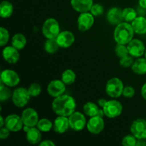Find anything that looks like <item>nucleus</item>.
Here are the masks:
<instances>
[{
    "mask_svg": "<svg viewBox=\"0 0 146 146\" xmlns=\"http://www.w3.org/2000/svg\"><path fill=\"white\" fill-rule=\"evenodd\" d=\"M90 11L94 17H99L104 13V7L101 4H94Z\"/></svg>",
    "mask_w": 146,
    "mask_h": 146,
    "instance_id": "e433bc0d",
    "label": "nucleus"
},
{
    "mask_svg": "<svg viewBox=\"0 0 146 146\" xmlns=\"http://www.w3.org/2000/svg\"><path fill=\"white\" fill-rule=\"evenodd\" d=\"M14 11V7L10 1L4 0L0 4V17L7 19L11 17Z\"/></svg>",
    "mask_w": 146,
    "mask_h": 146,
    "instance_id": "b1692460",
    "label": "nucleus"
},
{
    "mask_svg": "<svg viewBox=\"0 0 146 146\" xmlns=\"http://www.w3.org/2000/svg\"><path fill=\"white\" fill-rule=\"evenodd\" d=\"M54 123L51 122L48 118H41L38 121L36 127L41 131V132H48L53 128Z\"/></svg>",
    "mask_w": 146,
    "mask_h": 146,
    "instance_id": "c756f323",
    "label": "nucleus"
},
{
    "mask_svg": "<svg viewBox=\"0 0 146 146\" xmlns=\"http://www.w3.org/2000/svg\"><path fill=\"white\" fill-rule=\"evenodd\" d=\"M106 18L110 24L117 26L124 20L123 17V10L119 7H112L108 10Z\"/></svg>",
    "mask_w": 146,
    "mask_h": 146,
    "instance_id": "a211bd4d",
    "label": "nucleus"
},
{
    "mask_svg": "<svg viewBox=\"0 0 146 146\" xmlns=\"http://www.w3.org/2000/svg\"><path fill=\"white\" fill-rule=\"evenodd\" d=\"M72 8L78 13H84L90 11L94 0H71Z\"/></svg>",
    "mask_w": 146,
    "mask_h": 146,
    "instance_id": "aec40b11",
    "label": "nucleus"
},
{
    "mask_svg": "<svg viewBox=\"0 0 146 146\" xmlns=\"http://www.w3.org/2000/svg\"><path fill=\"white\" fill-rule=\"evenodd\" d=\"M143 140L144 139H138L137 140L136 146H145L146 142L145 141H143Z\"/></svg>",
    "mask_w": 146,
    "mask_h": 146,
    "instance_id": "37998d69",
    "label": "nucleus"
},
{
    "mask_svg": "<svg viewBox=\"0 0 146 146\" xmlns=\"http://www.w3.org/2000/svg\"><path fill=\"white\" fill-rule=\"evenodd\" d=\"M28 91L31 97H36L41 94V86L37 83H33L28 88Z\"/></svg>",
    "mask_w": 146,
    "mask_h": 146,
    "instance_id": "72a5a7b5",
    "label": "nucleus"
},
{
    "mask_svg": "<svg viewBox=\"0 0 146 146\" xmlns=\"http://www.w3.org/2000/svg\"><path fill=\"white\" fill-rule=\"evenodd\" d=\"M131 69L133 72L138 75H144L146 74V58L139 57L131 66Z\"/></svg>",
    "mask_w": 146,
    "mask_h": 146,
    "instance_id": "5701e85b",
    "label": "nucleus"
},
{
    "mask_svg": "<svg viewBox=\"0 0 146 146\" xmlns=\"http://www.w3.org/2000/svg\"><path fill=\"white\" fill-rule=\"evenodd\" d=\"M23 123L21 117L17 114H10L5 118V125L11 132H18L23 128Z\"/></svg>",
    "mask_w": 146,
    "mask_h": 146,
    "instance_id": "ddd939ff",
    "label": "nucleus"
},
{
    "mask_svg": "<svg viewBox=\"0 0 146 146\" xmlns=\"http://www.w3.org/2000/svg\"><path fill=\"white\" fill-rule=\"evenodd\" d=\"M141 96L143 99L146 101V83L143 85L142 88H141Z\"/></svg>",
    "mask_w": 146,
    "mask_h": 146,
    "instance_id": "a19ab883",
    "label": "nucleus"
},
{
    "mask_svg": "<svg viewBox=\"0 0 146 146\" xmlns=\"http://www.w3.org/2000/svg\"><path fill=\"white\" fill-rule=\"evenodd\" d=\"M115 54H116L117 56L120 58L129 54L127 46L125 45V44H117L116 47H115Z\"/></svg>",
    "mask_w": 146,
    "mask_h": 146,
    "instance_id": "2f4dec72",
    "label": "nucleus"
},
{
    "mask_svg": "<svg viewBox=\"0 0 146 146\" xmlns=\"http://www.w3.org/2000/svg\"><path fill=\"white\" fill-rule=\"evenodd\" d=\"M12 96V93L9 86H7L2 81H1L0 86V101L4 102L9 99Z\"/></svg>",
    "mask_w": 146,
    "mask_h": 146,
    "instance_id": "7c9ffc66",
    "label": "nucleus"
},
{
    "mask_svg": "<svg viewBox=\"0 0 146 146\" xmlns=\"http://www.w3.org/2000/svg\"><path fill=\"white\" fill-rule=\"evenodd\" d=\"M2 56L4 61L10 64H14L19 60V50L11 46H7L4 47L2 51Z\"/></svg>",
    "mask_w": 146,
    "mask_h": 146,
    "instance_id": "dca6fc26",
    "label": "nucleus"
},
{
    "mask_svg": "<svg viewBox=\"0 0 146 146\" xmlns=\"http://www.w3.org/2000/svg\"><path fill=\"white\" fill-rule=\"evenodd\" d=\"M144 55H145V58H146V48H145V54H144Z\"/></svg>",
    "mask_w": 146,
    "mask_h": 146,
    "instance_id": "49530a36",
    "label": "nucleus"
},
{
    "mask_svg": "<svg viewBox=\"0 0 146 146\" xmlns=\"http://www.w3.org/2000/svg\"><path fill=\"white\" fill-rule=\"evenodd\" d=\"M107 100L105 99V98H100L99 100L98 101V106H99L100 107H101V108H104V106L106 105V104L107 103Z\"/></svg>",
    "mask_w": 146,
    "mask_h": 146,
    "instance_id": "79ce46f5",
    "label": "nucleus"
},
{
    "mask_svg": "<svg viewBox=\"0 0 146 146\" xmlns=\"http://www.w3.org/2000/svg\"><path fill=\"white\" fill-rule=\"evenodd\" d=\"M51 108L56 115L68 117L75 112L76 103L71 96L63 94L54 98L51 104Z\"/></svg>",
    "mask_w": 146,
    "mask_h": 146,
    "instance_id": "f257e3e1",
    "label": "nucleus"
},
{
    "mask_svg": "<svg viewBox=\"0 0 146 146\" xmlns=\"http://www.w3.org/2000/svg\"><path fill=\"white\" fill-rule=\"evenodd\" d=\"M27 44V38L22 34H16L11 38V45L18 50H21Z\"/></svg>",
    "mask_w": 146,
    "mask_h": 146,
    "instance_id": "393cba45",
    "label": "nucleus"
},
{
    "mask_svg": "<svg viewBox=\"0 0 146 146\" xmlns=\"http://www.w3.org/2000/svg\"><path fill=\"white\" fill-rule=\"evenodd\" d=\"M135 34L143 35L146 34V17L144 16H138L131 22Z\"/></svg>",
    "mask_w": 146,
    "mask_h": 146,
    "instance_id": "412c9836",
    "label": "nucleus"
},
{
    "mask_svg": "<svg viewBox=\"0 0 146 146\" xmlns=\"http://www.w3.org/2000/svg\"><path fill=\"white\" fill-rule=\"evenodd\" d=\"M40 146H54L55 143L53 142L51 140H45V141H43L41 142H40L39 143Z\"/></svg>",
    "mask_w": 146,
    "mask_h": 146,
    "instance_id": "ea45409f",
    "label": "nucleus"
},
{
    "mask_svg": "<svg viewBox=\"0 0 146 146\" xmlns=\"http://www.w3.org/2000/svg\"><path fill=\"white\" fill-rule=\"evenodd\" d=\"M133 29L129 22H121L115 27L113 32V38L117 44H127L133 38Z\"/></svg>",
    "mask_w": 146,
    "mask_h": 146,
    "instance_id": "f03ea898",
    "label": "nucleus"
},
{
    "mask_svg": "<svg viewBox=\"0 0 146 146\" xmlns=\"http://www.w3.org/2000/svg\"><path fill=\"white\" fill-rule=\"evenodd\" d=\"M66 91V84L62 80H53L47 86V92L51 97H58L63 95Z\"/></svg>",
    "mask_w": 146,
    "mask_h": 146,
    "instance_id": "2eb2a0df",
    "label": "nucleus"
},
{
    "mask_svg": "<svg viewBox=\"0 0 146 146\" xmlns=\"http://www.w3.org/2000/svg\"><path fill=\"white\" fill-rule=\"evenodd\" d=\"M9 39V33L8 30L4 27H1L0 28V46H4L8 43Z\"/></svg>",
    "mask_w": 146,
    "mask_h": 146,
    "instance_id": "473e14b6",
    "label": "nucleus"
},
{
    "mask_svg": "<svg viewBox=\"0 0 146 146\" xmlns=\"http://www.w3.org/2000/svg\"><path fill=\"white\" fill-rule=\"evenodd\" d=\"M1 81L7 86H17L20 82L19 76L16 71L11 69H5L1 74Z\"/></svg>",
    "mask_w": 146,
    "mask_h": 146,
    "instance_id": "9b49d317",
    "label": "nucleus"
},
{
    "mask_svg": "<svg viewBox=\"0 0 146 146\" xmlns=\"http://www.w3.org/2000/svg\"><path fill=\"white\" fill-rule=\"evenodd\" d=\"M127 47L130 55L135 58H139L144 55L146 48L143 42L138 38H133L127 44Z\"/></svg>",
    "mask_w": 146,
    "mask_h": 146,
    "instance_id": "9d476101",
    "label": "nucleus"
},
{
    "mask_svg": "<svg viewBox=\"0 0 146 146\" xmlns=\"http://www.w3.org/2000/svg\"><path fill=\"white\" fill-rule=\"evenodd\" d=\"M59 45L56 38H47L44 45V48L48 54H54L59 48Z\"/></svg>",
    "mask_w": 146,
    "mask_h": 146,
    "instance_id": "a878e982",
    "label": "nucleus"
},
{
    "mask_svg": "<svg viewBox=\"0 0 146 146\" xmlns=\"http://www.w3.org/2000/svg\"><path fill=\"white\" fill-rule=\"evenodd\" d=\"M137 138L133 135H128L122 140V145L123 146H136Z\"/></svg>",
    "mask_w": 146,
    "mask_h": 146,
    "instance_id": "c9c22d12",
    "label": "nucleus"
},
{
    "mask_svg": "<svg viewBox=\"0 0 146 146\" xmlns=\"http://www.w3.org/2000/svg\"><path fill=\"white\" fill-rule=\"evenodd\" d=\"M70 128L75 131H81L86 125V117L82 113L75 111L68 116Z\"/></svg>",
    "mask_w": 146,
    "mask_h": 146,
    "instance_id": "0eeeda50",
    "label": "nucleus"
},
{
    "mask_svg": "<svg viewBox=\"0 0 146 146\" xmlns=\"http://www.w3.org/2000/svg\"><path fill=\"white\" fill-rule=\"evenodd\" d=\"M76 76L75 72L71 69H66L63 72L61 75V80L66 85H71L74 84L76 81Z\"/></svg>",
    "mask_w": 146,
    "mask_h": 146,
    "instance_id": "cd10ccee",
    "label": "nucleus"
},
{
    "mask_svg": "<svg viewBox=\"0 0 146 146\" xmlns=\"http://www.w3.org/2000/svg\"><path fill=\"white\" fill-rule=\"evenodd\" d=\"M99 109L100 108H98V106H97L96 104L93 102H87L86 104H84V108H83L84 113L90 118L97 115Z\"/></svg>",
    "mask_w": 146,
    "mask_h": 146,
    "instance_id": "bb28decb",
    "label": "nucleus"
},
{
    "mask_svg": "<svg viewBox=\"0 0 146 146\" xmlns=\"http://www.w3.org/2000/svg\"><path fill=\"white\" fill-rule=\"evenodd\" d=\"M5 125V119H4L2 115L0 116V127H4V125Z\"/></svg>",
    "mask_w": 146,
    "mask_h": 146,
    "instance_id": "a18cd8bd",
    "label": "nucleus"
},
{
    "mask_svg": "<svg viewBox=\"0 0 146 146\" xmlns=\"http://www.w3.org/2000/svg\"><path fill=\"white\" fill-rule=\"evenodd\" d=\"M138 4L141 7L146 9V0H138Z\"/></svg>",
    "mask_w": 146,
    "mask_h": 146,
    "instance_id": "c03bdc74",
    "label": "nucleus"
},
{
    "mask_svg": "<svg viewBox=\"0 0 146 146\" xmlns=\"http://www.w3.org/2000/svg\"><path fill=\"white\" fill-rule=\"evenodd\" d=\"M104 126L105 123H104V118L103 117L98 116V115L91 117L86 124L87 130L91 133L95 135L102 132L103 130L104 129Z\"/></svg>",
    "mask_w": 146,
    "mask_h": 146,
    "instance_id": "4468645a",
    "label": "nucleus"
},
{
    "mask_svg": "<svg viewBox=\"0 0 146 146\" xmlns=\"http://www.w3.org/2000/svg\"><path fill=\"white\" fill-rule=\"evenodd\" d=\"M41 131L36 127H31L28 132L26 133V138L29 143L36 145L40 143L41 141Z\"/></svg>",
    "mask_w": 146,
    "mask_h": 146,
    "instance_id": "4be33fe9",
    "label": "nucleus"
},
{
    "mask_svg": "<svg viewBox=\"0 0 146 146\" xmlns=\"http://www.w3.org/2000/svg\"><path fill=\"white\" fill-rule=\"evenodd\" d=\"M21 117L24 125L29 126L31 128L36 126L39 121L36 111L32 108H27L24 109L21 113Z\"/></svg>",
    "mask_w": 146,
    "mask_h": 146,
    "instance_id": "f8f14e48",
    "label": "nucleus"
},
{
    "mask_svg": "<svg viewBox=\"0 0 146 146\" xmlns=\"http://www.w3.org/2000/svg\"><path fill=\"white\" fill-rule=\"evenodd\" d=\"M131 132L137 139H146V121L137 118L131 125Z\"/></svg>",
    "mask_w": 146,
    "mask_h": 146,
    "instance_id": "6e6552de",
    "label": "nucleus"
},
{
    "mask_svg": "<svg viewBox=\"0 0 146 146\" xmlns=\"http://www.w3.org/2000/svg\"><path fill=\"white\" fill-rule=\"evenodd\" d=\"M135 88L132 86H128L124 87L123 91V94L124 97L125 98H132V97L134 96L135 95Z\"/></svg>",
    "mask_w": 146,
    "mask_h": 146,
    "instance_id": "4c0bfd02",
    "label": "nucleus"
},
{
    "mask_svg": "<svg viewBox=\"0 0 146 146\" xmlns=\"http://www.w3.org/2000/svg\"><path fill=\"white\" fill-rule=\"evenodd\" d=\"M103 110L106 116L109 118H115L122 113L123 106L118 101L110 100L107 101Z\"/></svg>",
    "mask_w": 146,
    "mask_h": 146,
    "instance_id": "423d86ee",
    "label": "nucleus"
},
{
    "mask_svg": "<svg viewBox=\"0 0 146 146\" xmlns=\"http://www.w3.org/2000/svg\"><path fill=\"white\" fill-rule=\"evenodd\" d=\"M69 127V121L68 116H64V115H58L54 120L53 124L54 131L57 133H64L68 129Z\"/></svg>",
    "mask_w": 146,
    "mask_h": 146,
    "instance_id": "6ab92c4d",
    "label": "nucleus"
},
{
    "mask_svg": "<svg viewBox=\"0 0 146 146\" xmlns=\"http://www.w3.org/2000/svg\"><path fill=\"white\" fill-rule=\"evenodd\" d=\"M60 32V25L55 19H47L43 24L42 33L46 38H56Z\"/></svg>",
    "mask_w": 146,
    "mask_h": 146,
    "instance_id": "7ed1b4c3",
    "label": "nucleus"
},
{
    "mask_svg": "<svg viewBox=\"0 0 146 146\" xmlns=\"http://www.w3.org/2000/svg\"><path fill=\"white\" fill-rule=\"evenodd\" d=\"M123 17L124 21L126 22H132L138 17V13L135 9L127 7L123 9Z\"/></svg>",
    "mask_w": 146,
    "mask_h": 146,
    "instance_id": "c85d7f7f",
    "label": "nucleus"
},
{
    "mask_svg": "<svg viewBox=\"0 0 146 146\" xmlns=\"http://www.w3.org/2000/svg\"><path fill=\"white\" fill-rule=\"evenodd\" d=\"M133 57L130 55V54H128V55H126L120 58L119 64L121 66L124 67V68H128V67L131 66L133 65Z\"/></svg>",
    "mask_w": 146,
    "mask_h": 146,
    "instance_id": "f704fd0d",
    "label": "nucleus"
},
{
    "mask_svg": "<svg viewBox=\"0 0 146 146\" xmlns=\"http://www.w3.org/2000/svg\"><path fill=\"white\" fill-rule=\"evenodd\" d=\"M94 24V16L91 12L81 13L77 19L78 29L80 31H88Z\"/></svg>",
    "mask_w": 146,
    "mask_h": 146,
    "instance_id": "1a4fd4ad",
    "label": "nucleus"
},
{
    "mask_svg": "<svg viewBox=\"0 0 146 146\" xmlns=\"http://www.w3.org/2000/svg\"><path fill=\"white\" fill-rule=\"evenodd\" d=\"M56 39L61 48H68L75 41V36L71 31H63L59 33Z\"/></svg>",
    "mask_w": 146,
    "mask_h": 146,
    "instance_id": "f3484780",
    "label": "nucleus"
},
{
    "mask_svg": "<svg viewBox=\"0 0 146 146\" xmlns=\"http://www.w3.org/2000/svg\"><path fill=\"white\" fill-rule=\"evenodd\" d=\"M11 131L7 128V127H1V130H0V138L1 140L6 139L9 136V134Z\"/></svg>",
    "mask_w": 146,
    "mask_h": 146,
    "instance_id": "58836bf2",
    "label": "nucleus"
},
{
    "mask_svg": "<svg viewBox=\"0 0 146 146\" xmlns=\"http://www.w3.org/2000/svg\"><path fill=\"white\" fill-rule=\"evenodd\" d=\"M31 96L29 93L28 88L19 87L12 92L11 100L15 106L18 108H23L28 104Z\"/></svg>",
    "mask_w": 146,
    "mask_h": 146,
    "instance_id": "39448f33",
    "label": "nucleus"
},
{
    "mask_svg": "<svg viewBox=\"0 0 146 146\" xmlns=\"http://www.w3.org/2000/svg\"><path fill=\"white\" fill-rule=\"evenodd\" d=\"M124 86L120 78H111L108 80L106 85V92L107 95L113 98H117L123 94Z\"/></svg>",
    "mask_w": 146,
    "mask_h": 146,
    "instance_id": "20e7f679",
    "label": "nucleus"
}]
</instances>
